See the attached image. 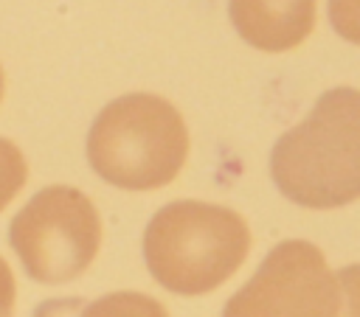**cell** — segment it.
Here are the masks:
<instances>
[{"label": "cell", "mask_w": 360, "mask_h": 317, "mask_svg": "<svg viewBox=\"0 0 360 317\" xmlns=\"http://www.w3.org/2000/svg\"><path fill=\"white\" fill-rule=\"evenodd\" d=\"M231 20L245 42L278 53L309 36L315 25V0H231Z\"/></svg>", "instance_id": "obj_6"}, {"label": "cell", "mask_w": 360, "mask_h": 317, "mask_svg": "<svg viewBox=\"0 0 360 317\" xmlns=\"http://www.w3.org/2000/svg\"><path fill=\"white\" fill-rule=\"evenodd\" d=\"M3 84H6V79H3V67H0V98H3Z\"/></svg>", "instance_id": "obj_12"}, {"label": "cell", "mask_w": 360, "mask_h": 317, "mask_svg": "<svg viewBox=\"0 0 360 317\" xmlns=\"http://www.w3.org/2000/svg\"><path fill=\"white\" fill-rule=\"evenodd\" d=\"M340 286V309L338 317H360V264H349L335 272Z\"/></svg>", "instance_id": "obj_10"}, {"label": "cell", "mask_w": 360, "mask_h": 317, "mask_svg": "<svg viewBox=\"0 0 360 317\" xmlns=\"http://www.w3.org/2000/svg\"><path fill=\"white\" fill-rule=\"evenodd\" d=\"M0 317H14V275L0 258Z\"/></svg>", "instance_id": "obj_11"}, {"label": "cell", "mask_w": 360, "mask_h": 317, "mask_svg": "<svg viewBox=\"0 0 360 317\" xmlns=\"http://www.w3.org/2000/svg\"><path fill=\"white\" fill-rule=\"evenodd\" d=\"M8 241L28 278L65 283L93 264L101 247V219L79 188L48 185L17 210Z\"/></svg>", "instance_id": "obj_4"}, {"label": "cell", "mask_w": 360, "mask_h": 317, "mask_svg": "<svg viewBox=\"0 0 360 317\" xmlns=\"http://www.w3.org/2000/svg\"><path fill=\"white\" fill-rule=\"evenodd\" d=\"M188 157V129L183 115L160 95L129 93L110 101L87 135L93 171L127 191L169 185Z\"/></svg>", "instance_id": "obj_3"}, {"label": "cell", "mask_w": 360, "mask_h": 317, "mask_svg": "<svg viewBox=\"0 0 360 317\" xmlns=\"http://www.w3.org/2000/svg\"><path fill=\"white\" fill-rule=\"evenodd\" d=\"M270 174L290 202L312 210L360 199V90H326L309 115L276 140Z\"/></svg>", "instance_id": "obj_1"}, {"label": "cell", "mask_w": 360, "mask_h": 317, "mask_svg": "<svg viewBox=\"0 0 360 317\" xmlns=\"http://www.w3.org/2000/svg\"><path fill=\"white\" fill-rule=\"evenodd\" d=\"M34 317H169V311L143 292H110L96 300L53 297L39 303Z\"/></svg>", "instance_id": "obj_7"}, {"label": "cell", "mask_w": 360, "mask_h": 317, "mask_svg": "<svg viewBox=\"0 0 360 317\" xmlns=\"http://www.w3.org/2000/svg\"><path fill=\"white\" fill-rule=\"evenodd\" d=\"M25 177H28V166L20 146L11 143L8 137H0V210L20 194Z\"/></svg>", "instance_id": "obj_8"}, {"label": "cell", "mask_w": 360, "mask_h": 317, "mask_svg": "<svg viewBox=\"0 0 360 317\" xmlns=\"http://www.w3.org/2000/svg\"><path fill=\"white\" fill-rule=\"evenodd\" d=\"M329 22L343 39L360 45V0H329Z\"/></svg>", "instance_id": "obj_9"}, {"label": "cell", "mask_w": 360, "mask_h": 317, "mask_svg": "<svg viewBox=\"0 0 360 317\" xmlns=\"http://www.w3.org/2000/svg\"><path fill=\"white\" fill-rule=\"evenodd\" d=\"M340 286L323 252L301 238L276 244L222 317H338Z\"/></svg>", "instance_id": "obj_5"}, {"label": "cell", "mask_w": 360, "mask_h": 317, "mask_svg": "<svg viewBox=\"0 0 360 317\" xmlns=\"http://www.w3.org/2000/svg\"><path fill=\"white\" fill-rule=\"evenodd\" d=\"M250 250L248 222L214 202L177 199L146 224L143 258L152 278L174 295H205L225 283Z\"/></svg>", "instance_id": "obj_2"}]
</instances>
